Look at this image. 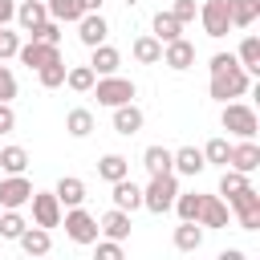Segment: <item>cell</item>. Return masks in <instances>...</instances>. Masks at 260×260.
I'll use <instances>...</instances> for the list:
<instances>
[{"mask_svg": "<svg viewBox=\"0 0 260 260\" xmlns=\"http://www.w3.org/2000/svg\"><path fill=\"white\" fill-rule=\"evenodd\" d=\"M28 203H32L37 228H57V223H61V199H57L53 191H32Z\"/></svg>", "mask_w": 260, "mask_h": 260, "instance_id": "ba28073f", "label": "cell"}, {"mask_svg": "<svg viewBox=\"0 0 260 260\" xmlns=\"http://www.w3.org/2000/svg\"><path fill=\"white\" fill-rule=\"evenodd\" d=\"M228 16H232V28H248L260 16V0H228Z\"/></svg>", "mask_w": 260, "mask_h": 260, "instance_id": "cb8c5ba5", "label": "cell"}, {"mask_svg": "<svg viewBox=\"0 0 260 260\" xmlns=\"http://www.w3.org/2000/svg\"><path fill=\"white\" fill-rule=\"evenodd\" d=\"M93 98H98V106H122V102H130L134 98V81L130 77H118V73H106L102 81H93Z\"/></svg>", "mask_w": 260, "mask_h": 260, "instance_id": "3957f363", "label": "cell"}, {"mask_svg": "<svg viewBox=\"0 0 260 260\" xmlns=\"http://www.w3.org/2000/svg\"><path fill=\"white\" fill-rule=\"evenodd\" d=\"M199 244H203V223L183 219V223L175 228V248H179V252H195Z\"/></svg>", "mask_w": 260, "mask_h": 260, "instance_id": "7402d4cb", "label": "cell"}, {"mask_svg": "<svg viewBox=\"0 0 260 260\" xmlns=\"http://www.w3.org/2000/svg\"><path fill=\"white\" fill-rule=\"evenodd\" d=\"M16 244H20L28 256H45V252L53 248V240H49V228H24V232L16 236Z\"/></svg>", "mask_w": 260, "mask_h": 260, "instance_id": "44dd1931", "label": "cell"}, {"mask_svg": "<svg viewBox=\"0 0 260 260\" xmlns=\"http://www.w3.org/2000/svg\"><path fill=\"white\" fill-rule=\"evenodd\" d=\"M199 199H203L199 191H187V195H175L171 207L179 211V219H195V215H199Z\"/></svg>", "mask_w": 260, "mask_h": 260, "instance_id": "74e56055", "label": "cell"}, {"mask_svg": "<svg viewBox=\"0 0 260 260\" xmlns=\"http://www.w3.org/2000/svg\"><path fill=\"white\" fill-rule=\"evenodd\" d=\"M45 16H49V8H45V0H24V4L16 8V16H12V20H20V28L28 32V28H37V24L45 20Z\"/></svg>", "mask_w": 260, "mask_h": 260, "instance_id": "484cf974", "label": "cell"}, {"mask_svg": "<svg viewBox=\"0 0 260 260\" xmlns=\"http://www.w3.org/2000/svg\"><path fill=\"white\" fill-rule=\"evenodd\" d=\"M134 61H142V65H158L162 61V41L150 32V37H138L134 41Z\"/></svg>", "mask_w": 260, "mask_h": 260, "instance_id": "d4e9b609", "label": "cell"}, {"mask_svg": "<svg viewBox=\"0 0 260 260\" xmlns=\"http://www.w3.org/2000/svg\"><path fill=\"white\" fill-rule=\"evenodd\" d=\"M240 187H248V175H244V171H236V167H223V175H219V199L236 195Z\"/></svg>", "mask_w": 260, "mask_h": 260, "instance_id": "e575fe53", "label": "cell"}, {"mask_svg": "<svg viewBox=\"0 0 260 260\" xmlns=\"http://www.w3.org/2000/svg\"><path fill=\"white\" fill-rule=\"evenodd\" d=\"M16 16V0H0V24H8Z\"/></svg>", "mask_w": 260, "mask_h": 260, "instance_id": "bcb514c9", "label": "cell"}, {"mask_svg": "<svg viewBox=\"0 0 260 260\" xmlns=\"http://www.w3.org/2000/svg\"><path fill=\"white\" fill-rule=\"evenodd\" d=\"M65 236H69L73 244H93L102 232H98V219H93L89 211H81V207H69V211H65Z\"/></svg>", "mask_w": 260, "mask_h": 260, "instance_id": "8992f818", "label": "cell"}, {"mask_svg": "<svg viewBox=\"0 0 260 260\" xmlns=\"http://www.w3.org/2000/svg\"><path fill=\"white\" fill-rule=\"evenodd\" d=\"M16 57H20L28 69H41V65H49V61H61V45L28 41V45H20V49H16Z\"/></svg>", "mask_w": 260, "mask_h": 260, "instance_id": "9c48e42d", "label": "cell"}, {"mask_svg": "<svg viewBox=\"0 0 260 260\" xmlns=\"http://www.w3.org/2000/svg\"><path fill=\"white\" fill-rule=\"evenodd\" d=\"M228 154H232V142H228V138H211V142L203 146V162H207V167H211V162H215V167H228Z\"/></svg>", "mask_w": 260, "mask_h": 260, "instance_id": "836d02e7", "label": "cell"}, {"mask_svg": "<svg viewBox=\"0 0 260 260\" xmlns=\"http://www.w3.org/2000/svg\"><path fill=\"white\" fill-rule=\"evenodd\" d=\"M236 61H240L248 73H260V37H244V41H240Z\"/></svg>", "mask_w": 260, "mask_h": 260, "instance_id": "f1b7e54d", "label": "cell"}, {"mask_svg": "<svg viewBox=\"0 0 260 260\" xmlns=\"http://www.w3.org/2000/svg\"><path fill=\"white\" fill-rule=\"evenodd\" d=\"M219 122H223V130H232L236 138H256V130H260L256 110H252V106H240V102H228Z\"/></svg>", "mask_w": 260, "mask_h": 260, "instance_id": "5b68a950", "label": "cell"}, {"mask_svg": "<svg viewBox=\"0 0 260 260\" xmlns=\"http://www.w3.org/2000/svg\"><path fill=\"white\" fill-rule=\"evenodd\" d=\"M199 20H203V32L207 37H228V28H232V16H228V0H207L203 8H199Z\"/></svg>", "mask_w": 260, "mask_h": 260, "instance_id": "52a82bcc", "label": "cell"}, {"mask_svg": "<svg viewBox=\"0 0 260 260\" xmlns=\"http://www.w3.org/2000/svg\"><path fill=\"white\" fill-rule=\"evenodd\" d=\"M77 4H81L85 12H102V4H106V0H77Z\"/></svg>", "mask_w": 260, "mask_h": 260, "instance_id": "7dc6e473", "label": "cell"}, {"mask_svg": "<svg viewBox=\"0 0 260 260\" xmlns=\"http://www.w3.org/2000/svg\"><path fill=\"white\" fill-rule=\"evenodd\" d=\"M16 98V77L8 65H0V102H12Z\"/></svg>", "mask_w": 260, "mask_h": 260, "instance_id": "60d3db41", "label": "cell"}, {"mask_svg": "<svg viewBox=\"0 0 260 260\" xmlns=\"http://www.w3.org/2000/svg\"><path fill=\"white\" fill-rule=\"evenodd\" d=\"M65 130H69L73 138H89V134H93V114L81 110V106L69 110V114H65Z\"/></svg>", "mask_w": 260, "mask_h": 260, "instance_id": "4316f807", "label": "cell"}, {"mask_svg": "<svg viewBox=\"0 0 260 260\" xmlns=\"http://www.w3.org/2000/svg\"><path fill=\"white\" fill-rule=\"evenodd\" d=\"M28 195H32V183L24 179V171H20V175H8V179L0 183V207H24Z\"/></svg>", "mask_w": 260, "mask_h": 260, "instance_id": "8fae6325", "label": "cell"}, {"mask_svg": "<svg viewBox=\"0 0 260 260\" xmlns=\"http://www.w3.org/2000/svg\"><path fill=\"white\" fill-rule=\"evenodd\" d=\"M228 203H232V211L240 215V228L244 232H256L260 228V191L248 183V187H240L236 195H228Z\"/></svg>", "mask_w": 260, "mask_h": 260, "instance_id": "277c9868", "label": "cell"}, {"mask_svg": "<svg viewBox=\"0 0 260 260\" xmlns=\"http://www.w3.org/2000/svg\"><path fill=\"white\" fill-rule=\"evenodd\" d=\"M16 49H20V32H8V28L0 24V61L16 57Z\"/></svg>", "mask_w": 260, "mask_h": 260, "instance_id": "ab89813d", "label": "cell"}, {"mask_svg": "<svg viewBox=\"0 0 260 260\" xmlns=\"http://www.w3.org/2000/svg\"><path fill=\"white\" fill-rule=\"evenodd\" d=\"M24 228H28V223H24L20 215H16V207H8V211L0 215V236H4V240H16V236H20Z\"/></svg>", "mask_w": 260, "mask_h": 260, "instance_id": "f35d334b", "label": "cell"}, {"mask_svg": "<svg viewBox=\"0 0 260 260\" xmlns=\"http://www.w3.org/2000/svg\"><path fill=\"white\" fill-rule=\"evenodd\" d=\"M175 195H179L175 171H167V175H150V187L142 191V207H146V211H154V215H162V211H171Z\"/></svg>", "mask_w": 260, "mask_h": 260, "instance_id": "6da1fadb", "label": "cell"}, {"mask_svg": "<svg viewBox=\"0 0 260 260\" xmlns=\"http://www.w3.org/2000/svg\"><path fill=\"white\" fill-rule=\"evenodd\" d=\"M118 65H122V53H118L114 45H106V41H102V45H93V61H89V69H93V73H102V77H106V73H118Z\"/></svg>", "mask_w": 260, "mask_h": 260, "instance_id": "ac0fdd59", "label": "cell"}, {"mask_svg": "<svg viewBox=\"0 0 260 260\" xmlns=\"http://www.w3.org/2000/svg\"><path fill=\"white\" fill-rule=\"evenodd\" d=\"M142 167H146L150 175H167V171H171V150H167V146H146V150H142Z\"/></svg>", "mask_w": 260, "mask_h": 260, "instance_id": "4dcf8cb0", "label": "cell"}, {"mask_svg": "<svg viewBox=\"0 0 260 260\" xmlns=\"http://www.w3.org/2000/svg\"><path fill=\"white\" fill-rule=\"evenodd\" d=\"M98 244V240H93ZM98 260H122V240H106L98 244Z\"/></svg>", "mask_w": 260, "mask_h": 260, "instance_id": "7bdbcfd3", "label": "cell"}, {"mask_svg": "<svg viewBox=\"0 0 260 260\" xmlns=\"http://www.w3.org/2000/svg\"><path fill=\"white\" fill-rule=\"evenodd\" d=\"M53 195L61 199V207H81V203H85V183H81L77 175H65Z\"/></svg>", "mask_w": 260, "mask_h": 260, "instance_id": "d6986e66", "label": "cell"}, {"mask_svg": "<svg viewBox=\"0 0 260 260\" xmlns=\"http://www.w3.org/2000/svg\"><path fill=\"white\" fill-rule=\"evenodd\" d=\"M179 32H183V24H179L171 12H154V37H158L162 45H167V41H175Z\"/></svg>", "mask_w": 260, "mask_h": 260, "instance_id": "d6a6232c", "label": "cell"}, {"mask_svg": "<svg viewBox=\"0 0 260 260\" xmlns=\"http://www.w3.org/2000/svg\"><path fill=\"white\" fill-rule=\"evenodd\" d=\"M114 130H118L122 138L138 134V130H142V110H138L134 102H122V106H114Z\"/></svg>", "mask_w": 260, "mask_h": 260, "instance_id": "2e32d148", "label": "cell"}, {"mask_svg": "<svg viewBox=\"0 0 260 260\" xmlns=\"http://www.w3.org/2000/svg\"><path fill=\"white\" fill-rule=\"evenodd\" d=\"M211 98L215 102H228V98H240L244 89H248V69L236 61V65H228V69H219V73H211Z\"/></svg>", "mask_w": 260, "mask_h": 260, "instance_id": "7a4b0ae2", "label": "cell"}, {"mask_svg": "<svg viewBox=\"0 0 260 260\" xmlns=\"http://www.w3.org/2000/svg\"><path fill=\"white\" fill-rule=\"evenodd\" d=\"M228 167H236V171L252 175V171L260 167V146H256L252 138H240V142L232 146V154H228Z\"/></svg>", "mask_w": 260, "mask_h": 260, "instance_id": "7c38bea8", "label": "cell"}, {"mask_svg": "<svg viewBox=\"0 0 260 260\" xmlns=\"http://www.w3.org/2000/svg\"><path fill=\"white\" fill-rule=\"evenodd\" d=\"M228 65H236V57H232V53H215L207 69H211V73H219V69H228Z\"/></svg>", "mask_w": 260, "mask_h": 260, "instance_id": "f6af8a7d", "label": "cell"}, {"mask_svg": "<svg viewBox=\"0 0 260 260\" xmlns=\"http://www.w3.org/2000/svg\"><path fill=\"white\" fill-rule=\"evenodd\" d=\"M16 126V114H12V106L8 102H0V134H8Z\"/></svg>", "mask_w": 260, "mask_h": 260, "instance_id": "ee69618b", "label": "cell"}, {"mask_svg": "<svg viewBox=\"0 0 260 260\" xmlns=\"http://www.w3.org/2000/svg\"><path fill=\"white\" fill-rule=\"evenodd\" d=\"M45 8H49V20H57V24H77L85 12L77 0H45Z\"/></svg>", "mask_w": 260, "mask_h": 260, "instance_id": "603a6c76", "label": "cell"}, {"mask_svg": "<svg viewBox=\"0 0 260 260\" xmlns=\"http://www.w3.org/2000/svg\"><path fill=\"white\" fill-rule=\"evenodd\" d=\"M207 162H203V150L199 146H179V150H171V171H179V175H199Z\"/></svg>", "mask_w": 260, "mask_h": 260, "instance_id": "9a60e30c", "label": "cell"}, {"mask_svg": "<svg viewBox=\"0 0 260 260\" xmlns=\"http://www.w3.org/2000/svg\"><path fill=\"white\" fill-rule=\"evenodd\" d=\"M195 223H203V228H228V203H223L219 195H203Z\"/></svg>", "mask_w": 260, "mask_h": 260, "instance_id": "4fadbf2b", "label": "cell"}, {"mask_svg": "<svg viewBox=\"0 0 260 260\" xmlns=\"http://www.w3.org/2000/svg\"><path fill=\"white\" fill-rule=\"evenodd\" d=\"M98 175H102L106 183H118V179H126V175H130V162H126L122 154H102V162H98Z\"/></svg>", "mask_w": 260, "mask_h": 260, "instance_id": "83f0119b", "label": "cell"}, {"mask_svg": "<svg viewBox=\"0 0 260 260\" xmlns=\"http://www.w3.org/2000/svg\"><path fill=\"white\" fill-rule=\"evenodd\" d=\"M114 207H122V211L142 207V187H138V183H130V175L114 183Z\"/></svg>", "mask_w": 260, "mask_h": 260, "instance_id": "ffe728a7", "label": "cell"}, {"mask_svg": "<svg viewBox=\"0 0 260 260\" xmlns=\"http://www.w3.org/2000/svg\"><path fill=\"white\" fill-rule=\"evenodd\" d=\"M93 81H98V73H93L89 65H73V69H65V85L77 89V93H89Z\"/></svg>", "mask_w": 260, "mask_h": 260, "instance_id": "f546056e", "label": "cell"}, {"mask_svg": "<svg viewBox=\"0 0 260 260\" xmlns=\"http://www.w3.org/2000/svg\"><path fill=\"white\" fill-rule=\"evenodd\" d=\"M106 32H110V24L102 20V12H81V20H77V37H81V45H102L106 41Z\"/></svg>", "mask_w": 260, "mask_h": 260, "instance_id": "5bb4252c", "label": "cell"}, {"mask_svg": "<svg viewBox=\"0 0 260 260\" xmlns=\"http://www.w3.org/2000/svg\"><path fill=\"white\" fill-rule=\"evenodd\" d=\"M28 37H32V41H45V45H61V24L45 16L37 28H28Z\"/></svg>", "mask_w": 260, "mask_h": 260, "instance_id": "8d00e7d4", "label": "cell"}, {"mask_svg": "<svg viewBox=\"0 0 260 260\" xmlns=\"http://www.w3.org/2000/svg\"><path fill=\"white\" fill-rule=\"evenodd\" d=\"M37 77H41V85H45V89L65 85V61H49V65H41V69H37Z\"/></svg>", "mask_w": 260, "mask_h": 260, "instance_id": "d590c367", "label": "cell"}, {"mask_svg": "<svg viewBox=\"0 0 260 260\" xmlns=\"http://www.w3.org/2000/svg\"><path fill=\"white\" fill-rule=\"evenodd\" d=\"M162 65H171L175 73L191 69V65H195V45H191V41H183V37L167 41V45H162Z\"/></svg>", "mask_w": 260, "mask_h": 260, "instance_id": "30bf717a", "label": "cell"}, {"mask_svg": "<svg viewBox=\"0 0 260 260\" xmlns=\"http://www.w3.org/2000/svg\"><path fill=\"white\" fill-rule=\"evenodd\" d=\"M130 211H122V207H114V211H106L102 215V223H98V232L102 236H110V240H126L130 236Z\"/></svg>", "mask_w": 260, "mask_h": 260, "instance_id": "e0dca14e", "label": "cell"}, {"mask_svg": "<svg viewBox=\"0 0 260 260\" xmlns=\"http://www.w3.org/2000/svg\"><path fill=\"white\" fill-rule=\"evenodd\" d=\"M24 167H28V150H24V146H4V150H0V171L20 175Z\"/></svg>", "mask_w": 260, "mask_h": 260, "instance_id": "1f68e13d", "label": "cell"}, {"mask_svg": "<svg viewBox=\"0 0 260 260\" xmlns=\"http://www.w3.org/2000/svg\"><path fill=\"white\" fill-rule=\"evenodd\" d=\"M171 16H175L179 24L195 20V0H175V4H171Z\"/></svg>", "mask_w": 260, "mask_h": 260, "instance_id": "b9f144b4", "label": "cell"}]
</instances>
